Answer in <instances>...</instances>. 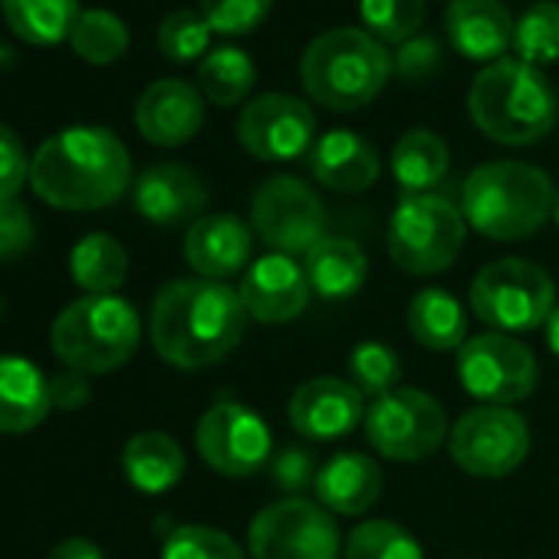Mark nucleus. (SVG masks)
<instances>
[{"label": "nucleus", "instance_id": "obj_45", "mask_svg": "<svg viewBox=\"0 0 559 559\" xmlns=\"http://www.w3.org/2000/svg\"><path fill=\"white\" fill-rule=\"evenodd\" d=\"M50 559H103V549L83 536H70L60 546H53Z\"/></svg>", "mask_w": 559, "mask_h": 559}, {"label": "nucleus", "instance_id": "obj_36", "mask_svg": "<svg viewBox=\"0 0 559 559\" xmlns=\"http://www.w3.org/2000/svg\"><path fill=\"white\" fill-rule=\"evenodd\" d=\"M402 379V359L389 343L366 340L349 353V382L372 399H382L399 389Z\"/></svg>", "mask_w": 559, "mask_h": 559}, {"label": "nucleus", "instance_id": "obj_27", "mask_svg": "<svg viewBox=\"0 0 559 559\" xmlns=\"http://www.w3.org/2000/svg\"><path fill=\"white\" fill-rule=\"evenodd\" d=\"M11 34L31 47H60L70 40L83 8L80 0H0Z\"/></svg>", "mask_w": 559, "mask_h": 559}, {"label": "nucleus", "instance_id": "obj_20", "mask_svg": "<svg viewBox=\"0 0 559 559\" xmlns=\"http://www.w3.org/2000/svg\"><path fill=\"white\" fill-rule=\"evenodd\" d=\"M513 17L503 0H451L444 34L451 47L474 63H497L513 47Z\"/></svg>", "mask_w": 559, "mask_h": 559}, {"label": "nucleus", "instance_id": "obj_23", "mask_svg": "<svg viewBox=\"0 0 559 559\" xmlns=\"http://www.w3.org/2000/svg\"><path fill=\"white\" fill-rule=\"evenodd\" d=\"M313 490L330 513L359 516L382 497V467L369 454L343 451L317 471Z\"/></svg>", "mask_w": 559, "mask_h": 559}, {"label": "nucleus", "instance_id": "obj_40", "mask_svg": "<svg viewBox=\"0 0 559 559\" xmlns=\"http://www.w3.org/2000/svg\"><path fill=\"white\" fill-rule=\"evenodd\" d=\"M34 247V217L21 198L0 201V263L17 260Z\"/></svg>", "mask_w": 559, "mask_h": 559}, {"label": "nucleus", "instance_id": "obj_22", "mask_svg": "<svg viewBox=\"0 0 559 559\" xmlns=\"http://www.w3.org/2000/svg\"><path fill=\"white\" fill-rule=\"evenodd\" d=\"M310 171L313 178L340 194H359L372 188L382 175L379 152L369 139L349 129H333L317 139L310 152Z\"/></svg>", "mask_w": 559, "mask_h": 559}, {"label": "nucleus", "instance_id": "obj_43", "mask_svg": "<svg viewBox=\"0 0 559 559\" xmlns=\"http://www.w3.org/2000/svg\"><path fill=\"white\" fill-rule=\"evenodd\" d=\"M273 480L284 490H304L317 480V464L310 451L304 448H287L273 457Z\"/></svg>", "mask_w": 559, "mask_h": 559}, {"label": "nucleus", "instance_id": "obj_29", "mask_svg": "<svg viewBox=\"0 0 559 559\" xmlns=\"http://www.w3.org/2000/svg\"><path fill=\"white\" fill-rule=\"evenodd\" d=\"M408 330L431 353H457L467 343L464 307L448 290H421L408 304Z\"/></svg>", "mask_w": 559, "mask_h": 559}, {"label": "nucleus", "instance_id": "obj_16", "mask_svg": "<svg viewBox=\"0 0 559 559\" xmlns=\"http://www.w3.org/2000/svg\"><path fill=\"white\" fill-rule=\"evenodd\" d=\"M313 297L304 263L287 253H263L240 280V300L250 320L266 326H284L297 320Z\"/></svg>", "mask_w": 559, "mask_h": 559}, {"label": "nucleus", "instance_id": "obj_35", "mask_svg": "<svg viewBox=\"0 0 559 559\" xmlns=\"http://www.w3.org/2000/svg\"><path fill=\"white\" fill-rule=\"evenodd\" d=\"M362 31L379 44H405L418 37L425 21V0H359Z\"/></svg>", "mask_w": 559, "mask_h": 559}, {"label": "nucleus", "instance_id": "obj_4", "mask_svg": "<svg viewBox=\"0 0 559 559\" xmlns=\"http://www.w3.org/2000/svg\"><path fill=\"white\" fill-rule=\"evenodd\" d=\"M556 204L549 175L526 162L477 165L461 185V214L467 227L490 240H523L536 234Z\"/></svg>", "mask_w": 559, "mask_h": 559}, {"label": "nucleus", "instance_id": "obj_25", "mask_svg": "<svg viewBox=\"0 0 559 559\" xmlns=\"http://www.w3.org/2000/svg\"><path fill=\"white\" fill-rule=\"evenodd\" d=\"M304 270L313 294L323 300H349L369 280V257L349 237H323L307 257Z\"/></svg>", "mask_w": 559, "mask_h": 559}, {"label": "nucleus", "instance_id": "obj_31", "mask_svg": "<svg viewBox=\"0 0 559 559\" xmlns=\"http://www.w3.org/2000/svg\"><path fill=\"white\" fill-rule=\"evenodd\" d=\"M257 83L253 60L240 47H214L198 67L201 96L214 106H240Z\"/></svg>", "mask_w": 559, "mask_h": 559}, {"label": "nucleus", "instance_id": "obj_7", "mask_svg": "<svg viewBox=\"0 0 559 559\" xmlns=\"http://www.w3.org/2000/svg\"><path fill=\"white\" fill-rule=\"evenodd\" d=\"M467 237L461 204L444 194H405L389 221V257L399 270L431 276L448 270Z\"/></svg>", "mask_w": 559, "mask_h": 559}, {"label": "nucleus", "instance_id": "obj_24", "mask_svg": "<svg viewBox=\"0 0 559 559\" xmlns=\"http://www.w3.org/2000/svg\"><path fill=\"white\" fill-rule=\"evenodd\" d=\"M50 402V379L21 356H0V431L27 435L44 425Z\"/></svg>", "mask_w": 559, "mask_h": 559}, {"label": "nucleus", "instance_id": "obj_10", "mask_svg": "<svg viewBox=\"0 0 559 559\" xmlns=\"http://www.w3.org/2000/svg\"><path fill=\"white\" fill-rule=\"evenodd\" d=\"M247 546L253 559H340L343 536L323 503L287 497L253 516Z\"/></svg>", "mask_w": 559, "mask_h": 559}, {"label": "nucleus", "instance_id": "obj_15", "mask_svg": "<svg viewBox=\"0 0 559 559\" xmlns=\"http://www.w3.org/2000/svg\"><path fill=\"white\" fill-rule=\"evenodd\" d=\"M194 444L211 471L224 477H250L270 461L273 438L253 408L240 402H217L201 415Z\"/></svg>", "mask_w": 559, "mask_h": 559}, {"label": "nucleus", "instance_id": "obj_11", "mask_svg": "<svg viewBox=\"0 0 559 559\" xmlns=\"http://www.w3.org/2000/svg\"><path fill=\"white\" fill-rule=\"evenodd\" d=\"M366 438L389 461H425L448 438V415L421 389H395L366 412Z\"/></svg>", "mask_w": 559, "mask_h": 559}, {"label": "nucleus", "instance_id": "obj_26", "mask_svg": "<svg viewBox=\"0 0 559 559\" xmlns=\"http://www.w3.org/2000/svg\"><path fill=\"white\" fill-rule=\"evenodd\" d=\"M451 168L444 139L431 129L405 132L392 148V175L405 194H431Z\"/></svg>", "mask_w": 559, "mask_h": 559}, {"label": "nucleus", "instance_id": "obj_2", "mask_svg": "<svg viewBox=\"0 0 559 559\" xmlns=\"http://www.w3.org/2000/svg\"><path fill=\"white\" fill-rule=\"evenodd\" d=\"M132 185V162L122 139L99 126L63 129L31 158V188L60 211H99Z\"/></svg>", "mask_w": 559, "mask_h": 559}, {"label": "nucleus", "instance_id": "obj_8", "mask_svg": "<svg viewBox=\"0 0 559 559\" xmlns=\"http://www.w3.org/2000/svg\"><path fill=\"white\" fill-rule=\"evenodd\" d=\"M471 310L493 333H526L546 326L556 310L552 276L523 257L493 260L474 276Z\"/></svg>", "mask_w": 559, "mask_h": 559}, {"label": "nucleus", "instance_id": "obj_17", "mask_svg": "<svg viewBox=\"0 0 559 559\" xmlns=\"http://www.w3.org/2000/svg\"><path fill=\"white\" fill-rule=\"evenodd\" d=\"M287 418L310 441H336L366 421V395L349 379L320 376L294 392Z\"/></svg>", "mask_w": 559, "mask_h": 559}, {"label": "nucleus", "instance_id": "obj_37", "mask_svg": "<svg viewBox=\"0 0 559 559\" xmlns=\"http://www.w3.org/2000/svg\"><path fill=\"white\" fill-rule=\"evenodd\" d=\"M211 34L201 11H175L158 27V50L171 63H194L211 53Z\"/></svg>", "mask_w": 559, "mask_h": 559}, {"label": "nucleus", "instance_id": "obj_30", "mask_svg": "<svg viewBox=\"0 0 559 559\" xmlns=\"http://www.w3.org/2000/svg\"><path fill=\"white\" fill-rule=\"evenodd\" d=\"M70 273L90 297H109L126 284L129 253L109 234H86L70 253Z\"/></svg>", "mask_w": 559, "mask_h": 559}, {"label": "nucleus", "instance_id": "obj_38", "mask_svg": "<svg viewBox=\"0 0 559 559\" xmlns=\"http://www.w3.org/2000/svg\"><path fill=\"white\" fill-rule=\"evenodd\" d=\"M162 559H247L234 536L214 526L188 523L168 533Z\"/></svg>", "mask_w": 559, "mask_h": 559}, {"label": "nucleus", "instance_id": "obj_48", "mask_svg": "<svg viewBox=\"0 0 559 559\" xmlns=\"http://www.w3.org/2000/svg\"><path fill=\"white\" fill-rule=\"evenodd\" d=\"M552 217H556V227H559V191H556V204H552Z\"/></svg>", "mask_w": 559, "mask_h": 559}, {"label": "nucleus", "instance_id": "obj_46", "mask_svg": "<svg viewBox=\"0 0 559 559\" xmlns=\"http://www.w3.org/2000/svg\"><path fill=\"white\" fill-rule=\"evenodd\" d=\"M546 346L559 356V304H556V310L546 320Z\"/></svg>", "mask_w": 559, "mask_h": 559}, {"label": "nucleus", "instance_id": "obj_6", "mask_svg": "<svg viewBox=\"0 0 559 559\" xmlns=\"http://www.w3.org/2000/svg\"><path fill=\"white\" fill-rule=\"evenodd\" d=\"M142 340V320L122 297H83L70 304L50 333L53 353L67 369L106 376L126 366Z\"/></svg>", "mask_w": 559, "mask_h": 559}, {"label": "nucleus", "instance_id": "obj_13", "mask_svg": "<svg viewBox=\"0 0 559 559\" xmlns=\"http://www.w3.org/2000/svg\"><path fill=\"white\" fill-rule=\"evenodd\" d=\"M457 376L484 405H516L536 389V356L507 333H484L457 349Z\"/></svg>", "mask_w": 559, "mask_h": 559}, {"label": "nucleus", "instance_id": "obj_34", "mask_svg": "<svg viewBox=\"0 0 559 559\" xmlns=\"http://www.w3.org/2000/svg\"><path fill=\"white\" fill-rule=\"evenodd\" d=\"M346 559H425V552L402 523L366 520L349 533Z\"/></svg>", "mask_w": 559, "mask_h": 559}, {"label": "nucleus", "instance_id": "obj_18", "mask_svg": "<svg viewBox=\"0 0 559 559\" xmlns=\"http://www.w3.org/2000/svg\"><path fill=\"white\" fill-rule=\"evenodd\" d=\"M135 211L158 227H181L204 217L207 185L201 175L178 162H162L145 168L132 188Z\"/></svg>", "mask_w": 559, "mask_h": 559}, {"label": "nucleus", "instance_id": "obj_1", "mask_svg": "<svg viewBox=\"0 0 559 559\" xmlns=\"http://www.w3.org/2000/svg\"><path fill=\"white\" fill-rule=\"evenodd\" d=\"M247 320L240 290L204 276L175 280L152 304L148 336L165 362L194 372L227 359L240 346Z\"/></svg>", "mask_w": 559, "mask_h": 559}, {"label": "nucleus", "instance_id": "obj_32", "mask_svg": "<svg viewBox=\"0 0 559 559\" xmlns=\"http://www.w3.org/2000/svg\"><path fill=\"white\" fill-rule=\"evenodd\" d=\"M513 53L530 67H549L559 60V4L536 0L513 24Z\"/></svg>", "mask_w": 559, "mask_h": 559}, {"label": "nucleus", "instance_id": "obj_3", "mask_svg": "<svg viewBox=\"0 0 559 559\" xmlns=\"http://www.w3.org/2000/svg\"><path fill=\"white\" fill-rule=\"evenodd\" d=\"M467 116L490 142L520 148L556 129L559 96L539 67L503 57L474 76Z\"/></svg>", "mask_w": 559, "mask_h": 559}, {"label": "nucleus", "instance_id": "obj_39", "mask_svg": "<svg viewBox=\"0 0 559 559\" xmlns=\"http://www.w3.org/2000/svg\"><path fill=\"white\" fill-rule=\"evenodd\" d=\"M273 8V0H201V17L221 37H243L257 31Z\"/></svg>", "mask_w": 559, "mask_h": 559}, {"label": "nucleus", "instance_id": "obj_33", "mask_svg": "<svg viewBox=\"0 0 559 559\" xmlns=\"http://www.w3.org/2000/svg\"><path fill=\"white\" fill-rule=\"evenodd\" d=\"M70 47L76 57H83L93 67H109L116 63L126 50H129V27L103 8L83 11L73 34H70Z\"/></svg>", "mask_w": 559, "mask_h": 559}, {"label": "nucleus", "instance_id": "obj_47", "mask_svg": "<svg viewBox=\"0 0 559 559\" xmlns=\"http://www.w3.org/2000/svg\"><path fill=\"white\" fill-rule=\"evenodd\" d=\"M17 63V53L4 44V40H0V70H8V67H14Z\"/></svg>", "mask_w": 559, "mask_h": 559}, {"label": "nucleus", "instance_id": "obj_44", "mask_svg": "<svg viewBox=\"0 0 559 559\" xmlns=\"http://www.w3.org/2000/svg\"><path fill=\"white\" fill-rule=\"evenodd\" d=\"M50 402L53 408L73 412L90 402V379L76 369H63L50 379Z\"/></svg>", "mask_w": 559, "mask_h": 559}, {"label": "nucleus", "instance_id": "obj_42", "mask_svg": "<svg viewBox=\"0 0 559 559\" xmlns=\"http://www.w3.org/2000/svg\"><path fill=\"white\" fill-rule=\"evenodd\" d=\"M24 181H31V158L24 152V142L11 126L0 122V201L17 198Z\"/></svg>", "mask_w": 559, "mask_h": 559}, {"label": "nucleus", "instance_id": "obj_12", "mask_svg": "<svg viewBox=\"0 0 559 559\" xmlns=\"http://www.w3.org/2000/svg\"><path fill=\"white\" fill-rule=\"evenodd\" d=\"M454 464L484 480L513 474L530 454V425L523 415L503 405H477L464 412L451 428Z\"/></svg>", "mask_w": 559, "mask_h": 559}, {"label": "nucleus", "instance_id": "obj_5", "mask_svg": "<svg viewBox=\"0 0 559 559\" xmlns=\"http://www.w3.org/2000/svg\"><path fill=\"white\" fill-rule=\"evenodd\" d=\"M389 76L392 53L372 34L356 27H336L317 37L300 60L307 96L333 112H356L376 103Z\"/></svg>", "mask_w": 559, "mask_h": 559}, {"label": "nucleus", "instance_id": "obj_21", "mask_svg": "<svg viewBox=\"0 0 559 559\" xmlns=\"http://www.w3.org/2000/svg\"><path fill=\"white\" fill-rule=\"evenodd\" d=\"M253 234L234 214H204L188 227L185 260L204 280H224L240 273L250 260Z\"/></svg>", "mask_w": 559, "mask_h": 559}, {"label": "nucleus", "instance_id": "obj_28", "mask_svg": "<svg viewBox=\"0 0 559 559\" xmlns=\"http://www.w3.org/2000/svg\"><path fill=\"white\" fill-rule=\"evenodd\" d=\"M122 467L142 493H165L185 474V451L171 435L142 431L122 451Z\"/></svg>", "mask_w": 559, "mask_h": 559}, {"label": "nucleus", "instance_id": "obj_9", "mask_svg": "<svg viewBox=\"0 0 559 559\" xmlns=\"http://www.w3.org/2000/svg\"><path fill=\"white\" fill-rule=\"evenodd\" d=\"M250 224L273 253L307 257L326 237V207L307 181L273 175L250 198Z\"/></svg>", "mask_w": 559, "mask_h": 559}, {"label": "nucleus", "instance_id": "obj_19", "mask_svg": "<svg viewBox=\"0 0 559 559\" xmlns=\"http://www.w3.org/2000/svg\"><path fill=\"white\" fill-rule=\"evenodd\" d=\"M135 126L145 142L158 148H178L201 132L204 96L185 80H158L139 96Z\"/></svg>", "mask_w": 559, "mask_h": 559}, {"label": "nucleus", "instance_id": "obj_14", "mask_svg": "<svg viewBox=\"0 0 559 559\" xmlns=\"http://www.w3.org/2000/svg\"><path fill=\"white\" fill-rule=\"evenodd\" d=\"M237 142L260 162H294L317 145L313 109L287 93H266L250 99L237 119Z\"/></svg>", "mask_w": 559, "mask_h": 559}, {"label": "nucleus", "instance_id": "obj_41", "mask_svg": "<svg viewBox=\"0 0 559 559\" xmlns=\"http://www.w3.org/2000/svg\"><path fill=\"white\" fill-rule=\"evenodd\" d=\"M438 67H441V47L428 34H418V37L399 44L392 53V73H399L408 83L431 80L438 73Z\"/></svg>", "mask_w": 559, "mask_h": 559}]
</instances>
